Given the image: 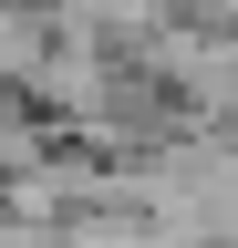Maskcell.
I'll return each instance as SVG.
<instances>
[{
  "mask_svg": "<svg viewBox=\"0 0 238 248\" xmlns=\"http://www.w3.org/2000/svg\"><path fill=\"white\" fill-rule=\"evenodd\" d=\"M21 155H32V135H21V124H0V166H21Z\"/></svg>",
  "mask_w": 238,
  "mask_h": 248,
  "instance_id": "cell-1",
  "label": "cell"
}]
</instances>
